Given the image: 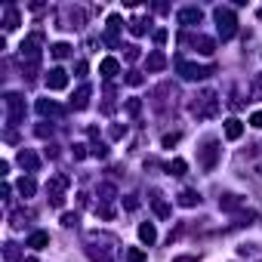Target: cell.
<instances>
[{"label": "cell", "instance_id": "1", "mask_svg": "<svg viewBox=\"0 0 262 262\" xmlns=\"http://www.w3.org/2000/svg\"><path fill=\"white\" fill-rule=\"evenodd\" d=\"M191 111L198 114V117H213V114H216V92H213V90L200 92V99L191 105Z\"/></svg>", "mask_w": 262, "mask_h": 262}, {"label": "cell", "instance_id": "2", "mask_svg": "<svg viewBox=\"0 0 262 262\" xmlns=\"http://www.w3.org/2000/svg\"><path fill=\"white\" fill-rule=\"evenodd\" d=\"M213 15H216V22H219V34H222V40H228V37L234 34V25H238V22H234V13L225 10V6H216Z\"/></svg>", "mask_w": 262, "mask_h": 262}, {"label": "cell", "instance_id": "3", "mask_svg": "<svg viewBox=\"0 0 262 262\" xmlns=\"http://www.w3.org/2000/svg\"><path fill=\"white\" fill-rule=\"evenodd\" d=\"M176 68L182 71V77H185V80H200V77H207V74H213V68H200V65H188V62H182V59H176Z\"/></svg>", "mask_w": 262, "mask_h": 262}, {"label": "cell", "instance_id": "4", "mask_svg": "<svg viewBox=\"0 0 262 262\" xmlns=\"http://www.w3.org/2000/svg\"><path fill=\"white\" fill-rule=\"evenodd\" d=\"M216 157H219V145L210 139L207 145L200 148V167H204V170H213V167H216Z\"/></svg>", "mask_w": 262, "mask_h": 262}, {"label": "cell", "instance_id": "5", "mask_svg": "<svg viewBox=\"0 0 262 262\" xmlns=\"http://www.w3.org/2000/svg\"><path fill=\"white\" fill-rule=\"evenodd\" d=\"M46 87L49 90H65V87H68V74H65L62 68H53L46 74Z\"/></svg>", "mask_w": 262, "mask_h": 262}, {"label": "cell", "instance_id": "6", "mask_svg": "<svg viewBox=\"0 0 262 262\" xmlns=\"http://www.w3.org/2000/svg\"><path fill=\"white\" fill-rule=\"evenodd\" d=\"M6 108H10V123H15L22 117V96H15V92H10V96H6Z\"/></svg>", "mask_w": 262, "mask_h": 262}, {"label": "cell", "instance_id": "7", "mask_svg": "<svg viewBox=\"0 0 262 262\" xmlns=\"http://www.w3.org/2000/svg\"><path fill=\"white\" fill-rule=\"evenodd\" d=\"M200 19H204V13H200L198 6H188V10L179 13V25H198Z\"/></svg>", "mask_w": 262, "mask_h": 262}, {"label": "cell", "instance_id": "8", "mask_svg": "<svg viewBox=\"0 0 262 262\" xmlns=\"http://www.w3.org/2000/svg\"><path fill=\"white\" fill-rule=\"evenodd\" d=\"M241 136H244V123L234 121V117H231V121H225V139L234 142V139H241Z\"/></svg>", "mask_w": 262, "mask_h": 262}, {"label": "cell", "instance_id": "9", "mask_svg": "<svg viewBox=\"0 0 262 262\" xmlns=\"http://www.w3.org/2000/svg\"><path fill=\"white\" fill-rule=\"evenodd\" d=\"M117 71H121V62H117V59H105V62L99 65V74H102L105 80H111Z\"/></svg>", "mask_w": 262, "mask_h": 262}, {"label": "cell", "instance_id": "10", "mask_svg": "<svg viewBox=\"0 0 262 262\" xmlns=\"http://www.w3.org/2000/svg\"><path fill=\"white\" fill-rule=\"evenodd\" d=\"M139 238H142V244H154V241H157L154 225H151V222H142V225H139Z\"/></svg>", "mask_w": 262, "mask_h": 262}, {"label": "cell", "instance_id": "11", "mask_svg": "<svg viewBox=\"0 0 262 262\" xmlns=\"http://www.w3.org/2000/svg\"><path fill=\"white\" fill-rule=\"evenodd\" d=\"M46 244H49V234H46V231H34V234L28 238V247H34V250H44Z\"/></svg>", "mask_w": 262, "mask_h": 262}, {"label": "cell", "instance_id": "12", "mask_svg": "<svg viewBox=\"0 0 262 262\" xmlns=\"http://www.w3.org/2000/svg\"><path fill=\"white\" fill-rule=\"evenodd\" d=\"M34 188H37V185H34V179H31V176H22V179H19V194H22V198H31V194H34Z\"/></svg>", "mask_w": 262, "mask_h": 262}, {"label": "cell", "instance_id": "13", "mask_svg": "<svg viewBox=\"0 0 262 262\" xmlns=\"http://www.w3.org/2000/svg\"><path fill=\"white\" fill-rule=\"evenodd\" d=\"M185 170H188V164H185L182 157H176V160L167 164V173H170V176H185Z\"/></svg>", "mask_w": 262, "mask_h": 262}, {"label": "cell", "instance_id": "14", "mask_svg": "<svg viewBox=\"0 0 262 262\" xmlns=\"http://www.w3.org/2000/svg\"><path fill=\"white\" fill-rule=\"evenodd\" d=\"M19 164L25 167V170H31V173L37 170V157L31 154V151H19Z\"/></svg>", "mask_w": 262, "mask_h": 262}, {"label": "cell", "instance_id": "15", "mask_svg": "<svg viewBox=\"0 0 262 262\" xmlns=\"http://www.w3.org/2000/svg\"><path fill=\"white\" fill-rule=\"evenodd\" d=\"M151 207H154V213H157L160 219H167V216H170V207H167V200H164V198H157V194L151 198Z\"/></svg>", "mask_w": 262, "mask_h": 262}, {"label": "cell", "instance_id": "16", "mask_svg": "<svg viewBox=\"0 0 262 262\" xmlns=\"http://www.w3.org/2000/svg\"><path fill=\"white\" fill-rule=\"evenodd\" d=\"M145 65H148V71H160V68L167 65V59H164V53H151Z\"/></svg>", "mask_w": 262, "mask_h": 262}, {"label": "cell", "instance_id": "17", "mask_svg": "<svg viewBox=\"0 0 262 262\" xmlns=\"http://www.w3.org/2000/svg\"><path fill=\"white\" fill-rule=\"evenodd\" d=\"M37 111H40V114H62V108H59L56 102H46V99H40V102H37Z\"/></svg>", "mask_w": 262, "mask_h": 262}, {"label": "cell", "instance_id": "18", "mask_svg": "<svg viewBox=\"0 0 262 262\" xmlns=\"http://www.w3.org/2000/svg\"><path fill=\"white\" fill-rule=\"evenodd\" d=\"M198 200H200V198H198L194 191H182V194H179V204H182V207H194Z\"/></svg>", "mask_w": 262, "mask_h": 262}, {"label": "cell", "instance_id": "19", "mask_svg": "<svg viewBox=\"0 0 262 262\" xmlns=\"http://www.w3.org/2000/svg\"><path fill=\"white\" fill-rule=\"evenodd\" d=\"M6 31H13V28H19V13L15 10H6V25H3Z\"/></svg>", "mask_w": 262, "mask_h": 262}, {"label": "cell", "instance_id": "20", "mask_svg": "<svg viewBox=\"0 0 262 262\" xmlns=\"http://www.w3.org/2000/svg\"><path fill=\"white\" fill-rule=\"evenodd\" d=\"M87 99H90V87H80V92H77V102H74V108H87Z\"/></svg>", "mask_w": 262, "mask_h": 262}, {"label": "cell", "instance_id": "21", "mask_svg": "<svg viewBox=\"0 0 262 262\" xmlns=\"http://www.w3.org/2000/svg\"><path fill=\"white\" fill-rule=\"evenodd\" d=\"M142 111V102H139V99H130V102H126V114H130V117H136Z\"/></svg>", "mask_w": 262, "mask_h": 262}, {"label": "cell", "instance_id": "22", "mask_svg": "<svg viewBox=\"0 0 262 262\" xmlns=\"http://www.w3.org/2000/svg\"><path fill=\"white\" fill-rule=\"evenodd\" d=\"M68 53H71V46H68V44H56V46H53V56H56V59H65Z\"/></svg>", "mask_w": 262, "mask_h": 262}, {"label": "cell", "instance_id": "23", "mask_svg": "<svg viewBox=\"0 0 262 262\" xmlns=\"http://www.w3.org/2000/svg\"><path fill=\"white\" fill-rule=\"evenodd\" d=\"M145 259V250H130L126 253V262H142Z\"/></svg>", "mask_w": 262, "mask_h": 262}, {"label": "cell", "instance_id": "24", "mask_svg": "<svg viewBox=\"0 0 262 262\" xmlns=\"http://www.w3.org/2000/svg\"><path fill=\"white\" fill-rule=\"evenodd\" d=\"M130 31H133V34H145V22H142V19L130 22Z\"/></svg>", "mask_w": 262, "mask_h": 262}, {"label": "cell", "instance_id": "25", "mask_svg": "<svg viewBox=\"0 0 262 262\" xmlns=\"http://www.w3.org/2000/svg\"><path fill=\"white\" fill-rule=\"evenodd\" d=\"M62 225H65V228L77 225V213H65V216H62Z\"/></svg>", "mask_w": 262, "mask_h": 262}, {"label": "cell", "instance_id": "26", "mask_svg": "<svg viewBox=\"0 0 262 262\" xmlns=\"http://www.w3.org/2000/svg\"><path fill=\"white\" fill-rule=\"evenodd\" d=\"M176 142H179V133H170V136H164V148H173Z\"/></svg>", "mask_w": 262, "mask_h": 262}, {"label": "cell", "instance_id": "27", "mask_svg": "<svg viewBox=\"0 0 262 262\" xmlns=\"http://www.w3.org/2000/svg\"><path fill=\"white\" fill-rule=\"evenodd\" d=\"M253 96H262V74L253 80Z\"/></svg>", "mask_w": 262, "mask_h": 262}, {"label": "cell", "instance_id": "28", "mask_svg": "<svg viewBox=\"0 0 262 262\" xmlns=\"http://www.w3.org/2000/svg\"><path fill=\"white\" fill-rule=\"evenodd\" d=\"M250 123L256 126V130H262V111H256V114H253V117H250Z\"/></svg>", "mask_w": 262, "mask_h": 262}, {"label": "cell", "instance_id": "29", "mask_svg": "<svg viewBox=\"0 0 262 262\" xmlns=\"http://www.w3.org/2000/svg\"><path fill=\"white\" fill-rule=\"evenodd\" d=\"M123 133H126V130H123V126H111V139H121V136H123Z\"/></svg>", "mask_w": 262, "mask_h": 262}, {"label": "cell", "instance_id": "30", "mask_svg": "<svg viewBox=\"0 0 262 262\" xmlns=\"http://www.w3.org/2000/svg\"><path fill=\"white\" fill-rule=\"evenodd\" d=\"M25 262H37V259H34V256H31V259H25Z\"/></svg>", "mask_w": 262, "mask_h": 262}]
</instances>
